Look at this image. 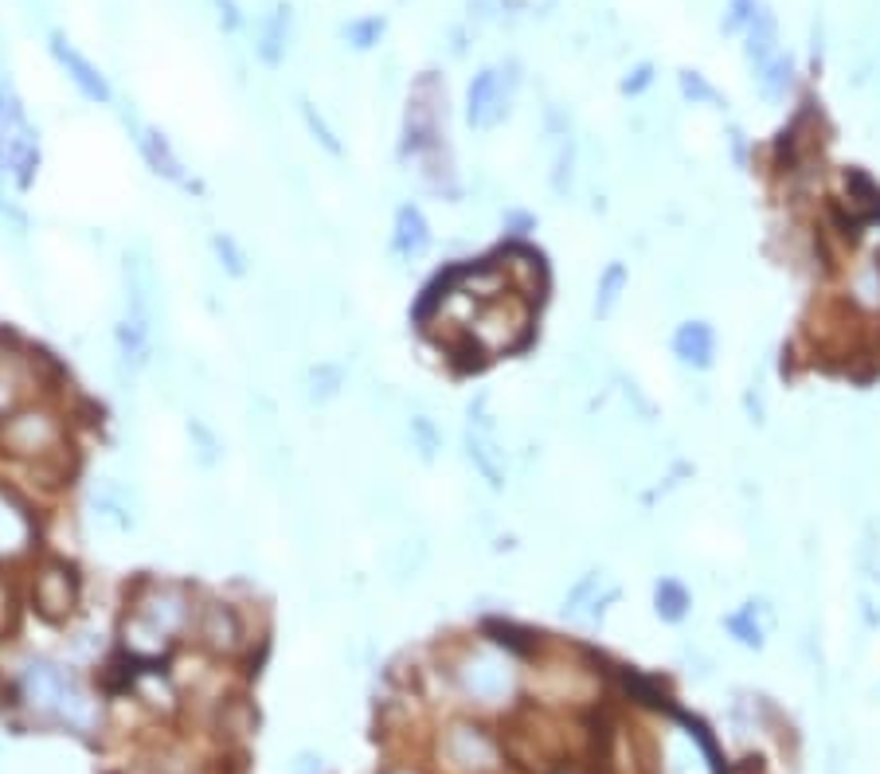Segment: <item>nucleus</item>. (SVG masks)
Listing matches in <instances>:
<instances>
[{"mask_svg":"<svg viewBox=\"0 0 880 774\" xmlns=\"http://www.w3.org/2000/svg\"><path fill=\"white\" fill-rule=\"evenodd\" d=\"M290 32H293L290 4H275L270 12H262L259 24H255V55L267 67H278L286 60V52H290Z\"/></svg>","mask_w":880,"mask_h":774,"instance_id":"15","label":"nucleus"},{"mask_svg":"<svg viewBox=\"0 0 880 774\" xmlns=\"http://www.w3.org/2000/svg\"><path fill=\"white\" fill-rule=\"evenodd\" d=\"M442 751H447V759L458 766V771H485V766H493V759H497V748H493V740L485 735L482 728H470V723H458V728L447 731V740H442Z\"/></svg>","mask_w":880,"mask_h":774,"instance_id":"12","label":"nucleus"},{"mask_svg":"<svg viewBox=\"0 0 880 774\" xmlns=\"http://www.w3.org/2000/svg\"><path fill=\"white\" fill-rule=\"evenodd\" d=\"M17 697L35 716L60 723V728L75 731V735H90L103 720L98 700L87 692V685L75 677L71 665H60L52 657H28L17 673Z\"/></svg>","mask_w":880,"mask_h":774,"instance_id":"2","label":"nucleus"},{"mask_svg":"<svg viewBox=\"0 0 880 774\" xmlns=\"http://www.w3.org/2000/svg\"><path fill=\"white\" fill-rule=\"evenodd\" d=\"M454 680L477 705H505L517 692L513 657L501 654L497 645H474V649H466L462 662L454 665Z\"/></svg>","mask_w":880,"mask_h":774,"instance_id":"5","label":"nucleus"},{"mask_svg":"<svg viewBox=\"0 0 880 774\" xmlns=\"http://www.w3.org/2000/svg\"><path fill=\"white\" fill-rule=\"evenodd\" d=\"M216 9H219V24H224L227 32H235V28L243 24L239 9H235V0H216Z\"/></svg>","mask_w":880,"mask_h":774,"instance_id":"26","label":"nucleus"},{"mask_svg":"<svg viewBox=\"0 0 880 774\" xmlns=\"http://www.w3.org/2000/svg\"><path fill=\"white\" fill-rule=\"evenodd\" d=\"M751 60L763 67H771V63L779 60V47H775V20L768 17V12H760V17L751 20Z\"/></svg>","mask_w":880,"mask_h":774,"instance_id":"22","label":"nucleus"},{"mask_svg":"<svg viewBox=\"0 0 880 774\" xmlns=\"http://www.w3.org/2000/svg\"><path fill=\"white\" fill-rule=\"evenodd\" d=\"M348 379H353V368H348V364L318 361V364H310L302 376V399L310 407H325V404H333V399L345 396Z\"/></svg>","mask_w":880,"mask_h":774,"instance_id":"16","label":"nucleus"},{"mask_svg":"<svg viewBox=\"0 0 880 774\" xmlns=\"http://www.w3.org/2000/svg\"><path fill=\"white\" fill-rule=\"evenodd\" d=\"M28 599H32V611L44 622H71L78 602H83V587H78L75 568L63 563V559H44L32 576Z\"/></svg>","mask_w":880,"mask_h":774,"instance_id":"7","label":"nucleus"},{"mask_svg":"<svg viewBox=\"0 0 880 774\" xmlns=\"http://www.w3.org/2000/svg\"><path fill=\"white\" fill-rule=\"evenodd\" d=\"M654 599H657V614H662L665 622H682L685 611H689V591H685L677 579H662Z\"/></svg>","mask_w":880,"mask_h":774,"instance_id":"23","label":"nucleus"},{"mask_svg":"<svg viewBox=\"0 0 880 774\" xmlns=\"http://www.w3.org/2000/svg\"><path fill=\"white\" fill-rule=\"evenodd\" d=\"M0 454L28 470H63L67 462V419L47 404H24L0 419Z\"/></svg>","mask_w":880,"mask_h":774,"instance_id":"3","label":"nucleus"},{"mask_svg":"<svg viewBox=\"0 0 880 774\" xmlns=\"http://www.w3.org/2000/svg\"><path fill=\"white\" fill-rule=\"evenodd\" d=\"M427 559H431V544H427V536L415 533V528H404L396 540L384 544V551L376 556V568H380V579L391 587V591H407L415 579L423 576Z\"/></svg>","mask_w":880,"mask_h":774,"instance_id":"9","label":"nucleus"},{"mask_svg":"<svg viewBox=\"0 0 880 774\" xmlns=\"http://www.w3.org/2000/svg\"><path fill=\"white\" fill-rule=\"evenodd\" d=\"M90 508H95V520L106 533L130 536L138 533L141 516H146V493L130 473H103L90 490Z\"/></svg>","mask_w":880,"mask_h":774,"instance_id":"6","label":"nucleus"},{"mask_svg":"<svg viewBox=\"0 0 880 774\" xmlns=\"http://www.w3.org/2000/svg\"><path fill=\"white\" fill-rule=\"evenodd\" d=\"M286 774H325V759L318 751H298L286 766Z\"/></svg>","mask_w":880,"mask_h":774,"instance_id":"25","label":"nucleus"},{"mask_svg":"<svg viewBox=\"0 0 880 774\" xmlns=\"http://www.w3.org/2000/svg\"><path fill=\"white\" fill-rule=\"evenodd\" d=\"M126 126H130L133 146H138L141 161L149 164V172H153V176H161V181L176 184V189H196V184L189 181V169H184V161L176 157L173 141L164 138L161 129L146 126V121H138V118H126Z\"/></svg>","mask_w":880,"mask_h":774,"instance_id":"11","label":"nucleus"},{"mask_svg":"<svg viewBox=\"0 0 880 774\" xmlns=\"http://www.w3.org/2000/svg\"><path fill=\"white\" fill-rule=\"evenodd\" d=\"M755 12V0H732V20H728V28H736L743 17H751Z\"/></svg>","mask_w":880,"mask_h":774,"instance_id":"27","label":"nucleus"},{"mask_svg":"<svg viewBox=\"0 0 880 774\" xmlns=\"http://www.w3.org/2000/svg\"><path fill=\"white\" fill-rule=\"evenodd\" d=\"M47 47H52V55H55V63H60L63 71H67V78L75 83V90L87 103H95V106H106L114 98V90H110V78L103 75V67L98 63H90L87 55L78 52L75 43L67 40L63 32H52L47 35Z\"/></svg>","mask_w":880,"mask_h":774,"instance_id":"10","label":"nucleus"},{"mask_svg":"<svg viewBox=\"0 0 880 774\" xmlns=\"http://www.w3.org/2000/svg\"><path fill=\"white\" fill-rule=\"evenodd\" d=\"M431 250V224L415 204H399L391 219V258L396 262H415Z\"/></svg>","mask_w":880,"mask_h":774,"instance_id":"14","label":"nucleus"},{"mask_svg":"<svg viewBox=\"0 0 880 774\" xmlns=\"http://www.w3.org/2000/svg\"><path fill=\"white\" fill-rule=\"evenodd\" d=\"M302 121H305V129L313 133V141H318V146L325 149L329 157H341V153H345V149H341V141H337V129H333L325 118H321V110L313 103H302Z\"/></svg>","mask_w":880,"mask_h":774,"instance_id":"24","label":"nucleus"},{"mask_svg":"<svg viewBox=\"0 0 880 774\" xmlns=\"http://www.w3.org/2000/svg\"><path fill=\"white\" fill-rule=\"evenodd\" d=\"M396 774H404V771H396Z\"/></svg>","mask_w":880,"mask_h":774,"instance_id":"28","label":"nucleus"},{"mask_svg":"<svg viewBox=\"0 0 880 774\" xmlns=\"http://www.w3.org/2000/svg\"><path fill=\"white\" fill-rule=\"evenodd\" d=\"M384 28H388V20L372 12V17L348 20V24L341 28V40H345L348 47H353V52H372V47H376V43L384 40Z\"/></svg>","mask_w":880,"mask_h":774,"instance_id":"21","label":"nucleus"},{"mask_svg":"<svg viewBox=\"0 0 880 774\" xmlns=\"http://www.w3.org/2000/svg\"><path fill=\"white\" fill-rule=\"evenodd\" d=\"M513 86H517V75L513 67H485L482 75H474L466 95V118L474 129H493L501 126V118L509 114L513 103Z\"/></svg>","mask_w":880,"mask_h":774,"instance_id":"8","label":"nucleus"},{"mask_svg":"<svg viewBox=\"0 0 880 774\" xmlns=\"http://www.w3.org/2000/svg\"><path fill=\"white\" fill-rule=\"evenodd\" d=\"M35 544V520L4 485H0V559L28 556Z\"/></svg>","mask_w":880,"mask_h":774,"instance_id":"13","label":"nucleus"},{"mask_svg":"<svg viewBox=\"0 0 880 774\" xmlns=\"http://www.w3.org/2000/svg\"><path fill=\"white\" fill-rule=\"evenodd\" d=\"M212 255H216V267L227 278H247L250 275V250L235 239L232 232H212Z\"/></svg>","mask_w":880,"mask_h":774,"instance_id":"19","label":"nucleus"},{"mask_svg":"<svg viewBox=\"0 0 880 774\" xmlns=\"http://www.w3.org/2000/svg\"><path fill=\"white\" fill-rule=\"evenodd\" d=\"M674 348L685 364L708 368V364H712V329L700 325V321H689V325H682V333H677Z\"/></svg>","mask_w":880,"mask_h":774,"instance_id":"18","label":"nucleus"},{"mask_svg":"<svg viewBox=\"0 0 880 774\" xmlns=\"http://www.w3.org/2000/svg\"><path fill=\"white\" fill-rule=\"evenodd\" d=\"M184 434H189L192 458H196L200 470H216V465L224 462V439H219V430L212 427V419L200 415L196 407H192L189 419H184Z\"/></svg>","mask_w":880,"mask_h":774,"instance_id":"17","label":"nucleus"},{"mask_svg":"<svg viewBox=\"0 0 880 774\" xmlns=\"http://www.w3.org/2000/svg\"><path fill=\"white\" fill-rule=\"evenodd\" d=\"M626 282H631V278H626V267H622V262H611V267L603 270V278H599V293H595V318L599 321H607L614 310H619Z\"/></svg>","mask_w":880,"mask_h":774,"instance_id":"20","label":"nucleus"},{"mask_svg":"<svg viewBox=\"0 0 880 774\" xmlns=\"http://www.w3.org/2000/svg\"><path fill=\"white\" fill-rule=\"evenodd\" d=\"M189 634L212 657H235L250 642L247 614L239 611V602L224 599V594H200Z\"/></svg>","mask_w":880,"mask_h":774,"instance_id":"4","label":"nucleus"},{"mask_svg":"<svg viewBox=\"0 0 880 774\" xmlns=\"http://www.w3.org/2000/svg\"><path fill=\"white\" fill-rule=\"evenodd\" d=\"M200 594L173 579H149L138 587L130 599V611L121 619V649L138 665H157L181 634L192 630V614H196Z\"/></svg>","mask_w":880,"mask_h":774,"instance_id":"1","label":"nucleus"}]
</instances>
